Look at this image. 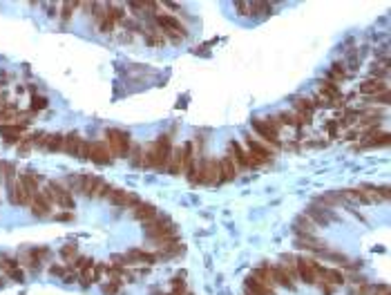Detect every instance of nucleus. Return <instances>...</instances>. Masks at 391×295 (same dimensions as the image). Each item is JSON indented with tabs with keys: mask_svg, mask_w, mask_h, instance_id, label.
<instances>
[{
	"mask_svg": "<svg viewBox=\"0 0 391 295\" xmlns=\"http://www.w3.org/2000/svg\"><path fill=\"white\" fill-rule=\"evenodd\" d=\"M170 134H166V137L157 139V141L152 143V146L145 150V165H150V168H163V165H168V156H170Z\"/></svg>",
	"mask_w": 391,
	"mask_h": 295,
	"instance_id": "1",
	"label": "nucleus"
},
{
	"mask_svg": "<svg viewBox=\"0 0 391 295\" xmlns=\"http://www.w3.org/2000/svg\"><path fill=\"white\" fill-rule=\"evenodd\" d=\"M34 195H38V177L32 172L23 174V177L16 181L14 188V204L18 206H29L34 199Z\"/></svg>",
	"mask_w": 391,
	"mask_h": 295,
	"instance_id": "2",
	"label": "nucleus"
},
{
	"mask_svg": "<svg viewBox=\"0 0 391 295\" xmlns=\"http://www.w3.org/2000/svg\"><path fill=\"white\" fill-rule=\"evenodd\" d=\"M105 139H108V150L112 156H128L130 154V137H128V132H123V130H117V128H110L108 132H105Z\"/></svg>",
	"mask_w": 391,
	"mask_h": 295,
	"instance_id": "3",
	"label": "nucleus"
},
{
	"mask_svg": "<svg viewBox=\"0 0 391 295\" xmlns=\"http://www.w3.org/2000/svg\"><path fill=\"white\" fill-rule=\"evenodd\" d=\"M45 197L52 201V206H61V208L65 210H72L74 208V197H72V190H67V188H63L61 183H54L52 181L50 186L45 188Z\"/></svg>",
	"mask_w": 391,
	"mask_h": 295,
	"instance_id": "4",
	"label": "nucleus"
},
{
	"mask_svg": "<svg viewBox=\"0 0 391 295\" xmlns=\"http://www.w3.org/2000/svg\"><path fill=\"white\" fill-rule=\"evenodd\" d=\"M197 183L215 186L219 183V161L217 159H203L197 165Z\"/></svg>",
	"mask_w": 391,
	"mask_h": 295,
	"instance_id": "5",
	"label": "nucleus"
},
{
	"mask_svg": "<svg viewBox=\"0 0 391 295\" xmlns=\"http://www.w3.org/2000/svg\"><path fill=\"white\" fill-rule=\"evenodd\" d=\"M145 232H148L150 239H163V237H172V235H175V223H172L168 217L152 219V221L145 223Z\"/></svg>",
	"mask_w": 391,
	"mask_h": 295,
	"instance_id": "6",
	"label": "nucleus"
},
{
	"mask_svg": "<svg viewBox=\"0 0 391 295\" xmlns=\"http://www.w3.org/2000/svg\"><path fill=\"white\" fill-rule=\"evenodd\" d=\"M318 266H320V264L313 262V259L300 257V259H297L295 273H297V277H300L302 282H306V284H315V282H318Z\"/></svg>",
	"mask_w": 391,
	"mask_h": 295,
	"instance_id": "7",
	"label": "nucleus"
},
{
	"mask_svg": "<svg viewBox=\"0 0 391 295\" xmlns=\"http://www.w3.org/2000/svg\"><path fill=\"white\" fill-rule=\"evenodd\" d=\"M253 128H255V132L260 134L261 139H266V141H270V143H273V146H279L277 128H275V125L270 123L268 119H255V121H253Z\"/></svg>",
	"mask_w": 391,
	"mask_h": 295,
	"instance_id": "8",
	"label": "nucleus"
},
{
	"mask_svg": "<svg viewBox=\"0 0 391 295\" xmlns=\"http://www.w3.org/2000/svg\"><path fill=\"white\" fill-rule=\"evenodd\" d=\"M103 179L94 177V174H81V186H78V192L85 197H99V190L103 186Z\"/></svg>",
	"mask_w": 391,
	"mask_h": 295,
	"instance_id": "9",
	"label": "nucleus"
},
{
	"mask_svg": "<svg viewBox=\"0 0 391 295\" xmlns=\"http://www.w3.org/2000/svg\"><path fill=\"white\" fill-rule=\"evenodd\" d=\"M157 22H159V25H161L170 36H175V38H184V36H186V27L181 25V22L177 20V18L166 16V13H159V16H157Z\"/></svg>",
	"mask_w": 391,
	"mask_h": 295,
	"instance_id": "10",
	"label": "nucleus"
},
{
	"mask_svg": "<svg viewBox=\"0 0 391 295\" xmlns=\"http://www.w3.org/2000/svg\"><path fill=\"white\" fill-rule=\"evenodd\" d=\"M230 159H233V163L235 165H239V168H255V161H253V156L248 154V152H244L242 150V146H239L237 141H233L230 143Z\"/></svg>",
	"mask_w": 391,
	"mask_h": 295,
	"instance_id": "11",
	"label": "nucleus"
},
{
	"mask_svg": "<svg viewBox=\"0 0 391 295\" xmlns=\"http://www.w3.org/2000/svg\"><path fill=\"white\" fill-rule=\"evenodd\" d=\"M246 146H248V154L253 156V161H255L257 165H260V163H266V161H270V156H273V152H270L268 148H264L261 143H257L255 139H251V137L246 139Z\"/></svg>",
	"mask_w": 391,
	"mask_h": 295,
	"instance_id": "12",
	"label": "nucleus"
},
{
	"mask_svg": "<svg viewBox=\"0 0 391 295\" xmlns=\"http://www.w3.org/2000/svg\"><path fill=\"white\" fill-rule=\"evenodd\" d=\"M87 159L94 161V163H99V165H103V163H110V161H112V154H110V150H108V146H105V143L96 141V143H90Z\"/></svg>",
	"mask_w": 391,
	"mask_h": 295,
	"instance_id": "13",
	"label": "nucleus"
},
{
	"mask_svg": "<svg viewBox=\"0 0 391 295\" xmlns=\"http://www.w3.org/2000/svg\"><path fill=\"white\" fill-rule=\"evenodd\" d=\"M184 172L190 183H197V163H195L193 143H186L184 146Z\"/></svg>",
	"mask_w": 391,
	"mask_h": 295,
	"instance_id": "14",
	"label": "nucleus"
},
{
	"mask_svg": "<svg viewBox=\"0 0 391 295\" xmlns=\"http://www.w3.org/2000/svg\"><path fill=\"white\" fill-rule=\"evenodd\" d=\"M32 213L36 215V217H47V215L52 213V201L45 197V192H38V195H34L32 199Z\"/></svg>",
	"mask_w": 391,
	"mask_h": 295,
	"instance_id": "15",
	"label": "nucleus"
},
{
	"mask_svg": "<svg viewBox=\"0 0 391 295\" xmlns=\"http://www.w3.org/2000/svg\"><path fill=\"white\" fill-rule=\"evenodd\" d=\"M110 199L114 201V206H117V208H134V206L139 204L134 195H130V192H126V190H117V188L112 190Z\"/></svg>",
	"mask_w": 391,
	"mask_h": 295,
	"instance_id": "16",
	"label": "nucleus"
},
{
	"mask_svg": "<svg viewBox=\"0 0 391 295\" xmlns=\"http://www.w3.org/2000/svg\"><path fill=\"white\" fill-rule=\"evenodd\" d=\"M168 172L181 174L184 172V148H172L168 156Z\"/></svg>",
	"mask_w": 391,
	"mask_h": 295,
	"instance_id": "17",
	"label": "nucleus"
},
{
	"mask_svg": "<svg viewBox=\"0 0 391 295\" xmlns=\"http://www.w3.org/2000/svg\"><path fill=\"white\" fill-rule=\"evenodd\" d=\"M132 215H134V219L148 223V221H152V219H157V208H154L152 204H136L134 208H132Z\"/></svg>",
	"mask_w": 391,
	"mask_h": 295,
	"instance_id": "18",
	"label": "nucleus"
},
{
	"mask_svg": "<svg viewBox=\"0 0 391 295\" xmlns=\"http://www.w3.org/2000/svg\"><path fill=\"white\" fill-rule=\"evenodd\" d=\"M270 273H273V280L277 282V284L286 286L288 291L295 289V280H293V275H291V273H288L284 266H273V268H270Z\"/></svg>",
	"mask_w": 391,
	"mask_h": 295,
	"instance_id": "19",
	"label": "nucleus"
},
{
	"mask_svg": "<svg viewBox=\"0 0 391 295\" xmlns=\"http://www.w3.org/2000/svg\"><path fill=\"white\" fill-rule=\"evenodd\" d=\"M237 177V165L233 163L230 156H224L219 161V181H233Z\"/></svg>",
	"mask_w": 391,
	"mask_h": 295,
	"instance_id": "20",
	"label": "nucleus"
},
{
	"mask_svg": "<svg viewBox=\"0 0 391 295\" xmlns=\"http://www.w3.org/2000/svg\"><path fill=\"white\" fill-rule=\"evenodd\" d=\"M300 248H306V250H315V253H322V250H326V244H324L322 239H315V237L311 235H302L300 239L295 241Z\"/></svg>",
	"mask_w": 391,
	"mask_h": 295,
	"instance_id": "21",
	"label": "nucleus"
},
{
	"mask_svg": "<svg viewBox=\"0 0 391 295\" xmlns=\"http://www.w3.org/2000/svg\"><path fill=\"white\" fill-rule=\"evenodd\" d=\"M360 92L378 96V94L387 92V85H385V80H380V78H369V80H364V83L360 85Z\"/></svg>",
	"mask_w": 391,
	"mask_h": 295,
	"instance_id": "22",
	"label": "nucleus"
},
{
	"mask_svg": "<svg viewBox=\"0 0 391 295\" xmlns=\"http://www.w3.org/2000/svg\"><path fill=\"white\" fill-rule=\"evenodd\" d=\"M81 143H83V139L78 137L76 132H69L67 137H65V141H63V150L67 152V154H74V156H76V154H78V148H81Z\"/></svg>",
	"mask_w": 391,
	"mask_h": 295,
	"instance_id": "23",
	"label": "nucleus"
},
{
	"mask_svg": "<svg viewBox=\"0 0 391 295\" xmlns=\"http://www.w3.org/2000/svg\"><path fill=\"white\" fill-rule=\"evenodd\" d=\"M246 293L248 295H275L273 289H268V286L260 284V282H255L253 277H248L246 280Z\"/></svg>",
	"mask_w": 391,
	"mask_h": 295,
	"instance_id": "24",
	"label": "nucleus"
},
{
	"mask_svg": "<svg viewBox=\"0 0 391 295\" xmlns=\"http://www.w3.org/2000/svg\"><path fill=\"white\" fill-rule=\"evenodd\" d=\"M253 280L255 282H260V284H264V286H268V289H273V284H275V280H273V273H270V268H266V266H260L255 273H253Z\"/></svg>",
	"mask_w": 391,
	"mask_h": 295,
	"instance_id": "25",
	"label": "nucleus"
},
{
	"mask_svg": "<svg viewBox=\"0 0 391 295\" xmlns=\"http://www.w3.org/2000/svg\"><path fill=\"white\" fill-rule=\"evenodd\" d=\"M309 215H311V217H313L318 223H322V226H328V223H331L333 219H335V217H333V213L318 208V206H311V208H309Z\"/></svg>",
	"mask_w": 391,
	"mask_h": 295,
	"instance_id": "26",
	"label": "nucleus"
},
{
	"mask_svg": "<svg viewBox=\"0 0 391 295\" xmlns=\"http://www.w3.org/2000/svg\"><path fill=\"white\" fill-rule=\"evenodd\" d=\"M318 277H322V282H328V284H342V282H344L342 273L324 268V266H318Z\"/></svg>",
	"mask_w": 391,
	"mask_h": 295,
	"instance_id": "27",
	"label": "nucleus"
},
{
	"mask_svg": "<svg viewBox=\"0 0 391 295\" xmlns=\"http://www.w3.org/2000/svg\"><path fill=\"white\" fill-rule=\"evenodd\" d=\"M63 141H65L63 134H47V139H45V150H50V152H61V150H63Z\"/></svg>",
	"mask_w": 391,
	"mask_h": 295,
	"instance_id": "28",
	"label": "nucleus"
},
{
	"mask_svg": "<svg viewBox=\"0 0 391 295\" xmlns=\"http://www.w3.org/2000/svg\"><path fill=\"white\" fill-rule=\"evenodd\" d=\"M295 230L304 232V235H313V232H315V221L311 217H297L295 219Z\"/></svg>",
	"mask_w": 391,
	"mask_h": 295,
	"instance_id": "29",
	"label": "nucleus"
},
{
	"mask_svg": "<svg viewBox=\"0 0 391 295\" xmlns=\"http://www.w3.org/2000/svg\"><path fill=\"white\" fill-rule=\"evenodd\" d=\"M0 134H5L7 141H20V134H23V128L20 125H2L0 128Z\"/></svg>",
	"mask_w": 391,
	"mask_h": 295,
	"instance_id": "30",
	"label": "nucleus"
},
{
	"mask_svg": "<svg viewBox=\"0 0 391 295\" xmlns=\"http://www.w3.org/2000/svg\"><path fill=\"white\" fill-rule=\"evenodd\" d=\"M126 262H154V257L143 253V250H130V253L126 255Z\"/></svg>",
	"mask_w": 391,
	"mask_h": 295,
	"instance_id": "31",
	"label": "nucleus"
},
{
	"mask_svg": "<svg viewBox=\"0 0 391 295\" xmlns=\"http://www.w3.org/2000/svg\"><path fill=\"white\" fill-rule=\"evenodd\" d=\"M364 146H369V148H387V146H389V132H380V137H371Z\"/></svg>",
	"mask_w": 391,
	"mask_h": 295,
	"instance_id": "32",
	"label": "nucleus"
},
{
	"mask_svg": "<svg viewBox=\"0 0 391 295\" xmlns=\"http://www.w3.org/2000/svg\"><path fill=\"white\" fill-rule=\"evenodd\" d=\"M342 197H349V199H353V201H360V204H367V199H364L362 190H344V192H342Z\"/></svg>",
	"mask_w": 391,
	"mask_h": 295,
	"instance_id": "33",
	"label": "nucleus"
},
{
	"mask_svg": "<svg viewBox=\"0 0 391 295\" xmlns=\"http://www.w3.org/2000/svg\"><path fill=\"white\" fill-rule=\"evenodd\" d=\"M74 255H76V244H65L63 248H61V257L63 259H72Z\"/></svg>",
	"mask_w": 391,
	"mask_h": 295,
	"instance_id": "34",
	"label": "nucleus"
},
{
	"mask_svg": "<svg viewBox=\"0 0 391 295\" xmlns=\"http://www.w3.org/2000/svg\"><path fill=\"white\" fill-rule=\"evenodd\" d=\"M293 103H295V107H300V110L302 112H309V114H311V107H313V103H311V101H306V98H300V96H297V98H293Z\"/></svg>",
	"mask_w": 391,
	"mask_h": 295,
	"instance_id": "35",
	"label": "nucleus"
},
{
	"mask_svg": "<svg viewBox=\"0 0 391 295\" xmlns=\"http://www.w3.org/2000/svg\"><path fill=\"white\" fill-rule=\"evenodd\" d=\"M47 107V98L45 96H34L32 98V110H45Z\"/></svg>",
	"mask_w": 391,
	"mask_h": 295,
	"instance_id": "36",
	"label": "nucleus"
},
{
	"mask_svg": "<svg viewBox=\"0 0 391 295\" xmlns=\"http://www.w3.org/2000/svg\"><path fill=\"white\" fill-rule=\"evenodd\" d=\"M74 7H78V2H65V4H63V20H65V22L69 20V16H72Z\"/></svg>",
	"mask_w": 391,
	"mask_h": 295,
	"instance_id": "37",
	"label": "nucleus"
},
{
	"mask_svg": "<svg viewBox=\"0 0 391 295\" xmlns=\"http://www.w3.org/2000/svg\"><path fill=\"white\" fill-rule=\"evenodd\" d=\"M74 215L72 213H61V215H56V221H69Z\"/></svg>",
	"mask_w": 391,
	"mask_h": 295,
	"instance_id": "38",
	"label": "nucleus"
}]
</instances>
